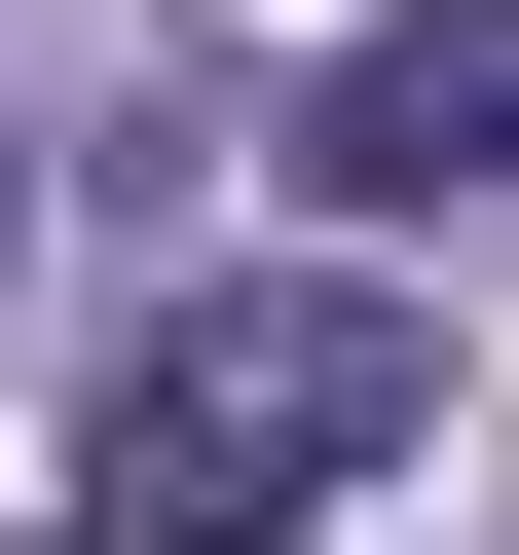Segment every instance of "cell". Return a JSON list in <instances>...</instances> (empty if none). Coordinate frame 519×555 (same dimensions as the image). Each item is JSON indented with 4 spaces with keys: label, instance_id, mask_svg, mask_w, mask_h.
Returning <instances> with one entry per match:
<instances>
[{
    "label": "cell",
    "instance_id": "6da1fadb",
    "mask_svg": "<svg viewBox=\"0 0 519 555\" xmlns=\"http://www.w3.org/2000/svg\"><path fill=\"white\" fill-rule=\"evenodd\" d=\"M371 444H445V334L371 297V259L149 297L112 408H75V555H298V518H371Z\"/></svg>",
    "mask_w": 519,
    "mask_h": 555
},
{
    "label": "cell",
    "instance_id": "7a4b0ae2",
    "mask_svg": "<svg viewBox=\"0 0 519 555\" xmlns=\"http://www.w3.org/2000/svg\"><path fill=\"white\" fill-rule=\"evenodd\" d=\"M298 185L334 222H482L519 185V0H371V38L298 75Z\"/></svg>",
    "mask_w": 519,
    "mask_h": 555
}]
</instances>
